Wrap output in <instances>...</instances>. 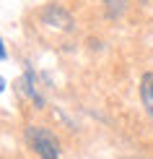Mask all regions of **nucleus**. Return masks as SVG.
Listing matches in <instances>:
<instances>
[{"mask_svg": "<svg viewBox=\"0 0 153 159\" xmlns=\"http://www.w3.org/2000/svg\"><path fill=\"white\" fill-rule=\"evenodd\" d=\"M26 138H29L31 149L36 151L42 159H60V151H57V141L55 136L49 133L47 128H39V125H31L26 130Z\"/></svg>", "mask_w": 153, "mask_h": 159, "instance_id": "1", "label": "nucleus"}, {"mask_svg": "<svg viewBox=\"0 0 153 159\" xmlns=\"http://www.w3.org/2000/svg\"><path fill=\"white\" fill-rule=\"evenodd\" d=\"M42 21H44V24H49V26H60V29H68L70 16H68L65 11L55 8V5H49V8H44V13H42Z\"/></svg>", "mask_w": 153, "mask_h": 159, "instance_id": "2", "label": "nucleus"}, {"mask_svg": "<svg viewBox=\"0 0 153 159\" xmlns=\"http://www.w3.org/2000/svg\"><path fill=\"white\" fill-rule=\"evenodd\" d=\"M140 97H143V107L148 110V115L153 117V73H143V78H140Z\"/></svg>", "mask_w": 153, "mask_h": 159, "instance_id": "3", "label": "nucleus"}, {"mask_svg": "<svg viewBox=\"0 0 153 159\" xmlns=\"http://www.w3.org/2000/svg\"><path fill=\"white\" fill-rule=\"evenodd\" d=\"M106 5H109V13H112V16H117V13L122 11L125 0H106Z\"/></svg>", "mask_w": 153, "mask_h": 159, "instance_id": "4", "label": "nucleus"}]
</instances>
